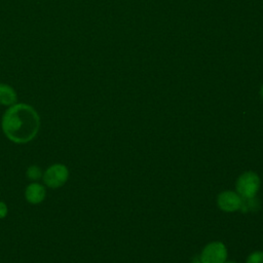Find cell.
I'll list each match as a JSON object with an SVG mask.
<instances>
[{"mask_svg": "<svg viewBox=\"0 0 263 263\" xmlns=\"http://www.w3.org/2000/svg\"><path fill=\"white\" fill-rule=\"evenodd\" d=\"M1 127L8 140L15 144H26L37 136L40 117L32 106L14 104L3 114Z\"/></svg>", "mask_w": 263, "mask_h": 263, "instance_id": "6da1fadb", "label": "cell"}, {"mask_svg": "<svg viewBox=\"0 0 263 263\" xmlns=\"http://www.w3.org/2000/svg\"><path fill=\"white\" fill-rule=\"evenodd\" d=\"M261 181L257 173L248 171L242 173L236 180L235 189L236 192L242 198H252L256 197L260 189Z\"/></svg>", "mask_w": 263, "mask_h": 263, "instance_id": "7a4b0ae2", "label": "cell"}, {"mask_svg": "<svg viewBox=\"0 0 263 263\" xmlns=\"http://www.w3.org/2000/svg\"><path fill=\"white\" fill-rule=\"evenodd\" d=\"M44 184L52 189L60 188L69 179V170L65 164L54 163L47 167L42 176Z\"/></svg>", "mask_w": 263, "mask_h": 263, "instance_id": "3957f363", "label": "cell"}, {"mask_svg": "<svg viewBox=\"0 0 263 263\" xmlns=\"http://www.w3.org/2000/svg\"><path fill=\"white\" fill-rule=\"evenodd\" d=\"M227 255V248L222 241H212L202 249L198 258L201 263H224Z\"/></svg>", "mask_w": 263, "mask_h": 263, "instance_id": "277c9868", "label": "cell"}, {"mask_svg": "<svg viewBox=\"0 0 263 263\" xmlns=\"http://www.w3.org/2000/svg\"><path fill=\"white\" fill-rule=\"evenodd\" d=\"M241 201V196L232 190L222 191L217 197L218 208L226 213H233L240 210Z\"/></svg>", "mask_w": 263, "mask_h": 263, "instance_id": "5b68a950", "label": "cell"}, {"mask_svg": "<svg viewBox=\"0 0 263 263\" xmlns=\"http://www.w3.org/2000/svg\"><path fill=\"white\" fill-rule=\"evenodd\" d=\"M46 195V191L43 185L39 183H31L27 186L25 190V197L27 201L31 204L41 203Z\"/></svg>", "mask_w": 263, "mask_h": 263, "instance_id": "8992f818", "label": "cell"}, {"mask_svg": "<svg viewBox=\"0 0 263 263\" xmlns=\"http://www.w3.org/2000/svg\"><path fill=\"white\" fill-rule=\"evenodd\" d=\"M17 96L14 89L4 83H0V105L10 107L14 104H16Z\"/></svg>", "mask_w": 263, "mask_h": 263, "instance_id": "52a82bcc", "label": "cell"}, {"mask_svg": "<svg viewBox=\"0 0 263 263\" xmlns=\"http://www.w3.org/2000/svg\"><path fill=\"white\" fill-rule=\"evenodd\" d=\"M242 198V197H241ZM260 200H258L256 197H252V198H242L241 201V206L240 210L243 213L247 212H254V211H258L260 209Z\"/></svg>", "mask_w": 263, "mask_h": 263, "instance_id": "ba28073f", "label": "cell"}, {"mask_svg": "<svg viewBox=\"0 0 263 263\" xmlns=\"http://www.w3.org/2000/svg\"><path fill=\"white\" fill-rule=\"evenodd\" d=\"M26 175H27V177H28L29 180H31V181L34 182V181L40 180V179L42 178V176H43V173H42L41 168H40L38 165L33 164V165H30V166L28 167V170H27V172H26Z\"/></svg>", "mask_w": 263, "mask_h": 263, "instance_id": "9c48e42d", "label": "cell"}, {"mask_svg": "<svg viewBox=\"0 0 263 263\" xmlns=\"http://www.w3.org/2000/svg\"><path fill=\"white\" fill-rule=\"evenodd\" d=\"M246 263H263V252L262 251L252 252L248 256Z\"/></svg>", "mask_w": 263, "mask_h": 263, "instance_id": "30bf717a", "label": "cell"}, {"mask_svg": "<svg viewBox=\"0 0 263 263\" xmlns=\"http://www.w3.org/2000/svg\"><path fill=\"white\" fill-rule=\"evenodd\" d=\"M8 214V208L4 201H0V219H3Z\"/></svg>", "mask_w": 263, "mask_h": 263, "instance_id": "8fae6325", "label": "cell"}, {"mask_svg": "<svg viewBox=\"0 0 263 263\" xmlns=\"http://www.w3.org/2000/svg\"><path fill=\"white\" fill-rule=\"evenodd\" d=\"M259 92H260V97L262 98V100H263V84L261 85V87H260V90H259Z\"/></svg>", "mask_w": 263, "mask_h": 263, "instance_id": "7c38bea8", "label": "cell"}, {"mask_svg": "<svg viewBox=\"0 0 263 263\" xmlns=\"http://www.w3.org/2000/svg\"><path fill=\"white\" fill-rule=\"evenodd\" d=\"M192 263H201V262L199 261V258H194L193 261H192Z\"/></svg>", "mask_w": 263, "mask_h": 263, "instance_id": "4fadbf2b", "label": "cell"}, {"mask_svg": "<svg viewBox=\"0 0 263 263\" xmlns=\"http://www.w3.org/2000/svg\"><path fill=\"white\" fill-rule=\"evenodd\" d=\"M224 263H236L235 261H225Z\"/></svg>", "mask_w": 263, "mask_h": 263, "instance_id": "5bb4252c", "label": "cell"}]
</instances>
